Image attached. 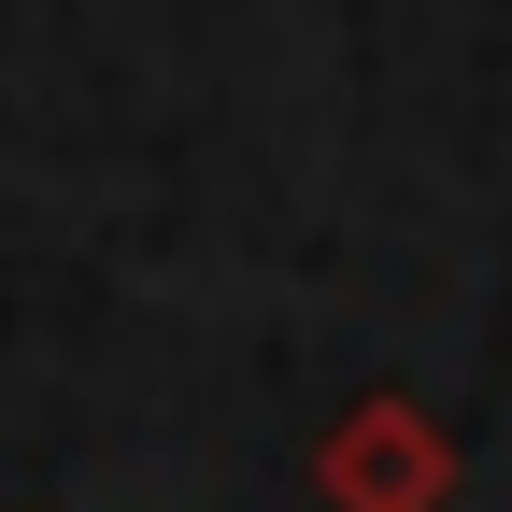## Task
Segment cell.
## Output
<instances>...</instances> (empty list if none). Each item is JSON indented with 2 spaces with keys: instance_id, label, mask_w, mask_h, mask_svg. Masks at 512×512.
I'll list each match as a JSON object with an SVG mask.
<instances>
[{
  "instance_id": "6da1fadb",
  "label": "cell",
  "mask_w": 512,
  "mask_h": 512,
  "mask_svg": "<svg viewBox=\"0 0 512 512\" xmlns=\"http://www.w3.org/2000/svg\"><path fill=\"white\" fill-rule=\"evenodd\" d=\"M313 498L328 512H456V427L399 384H370V399L313 441Z\"/></svg>"
}]
</instances>
